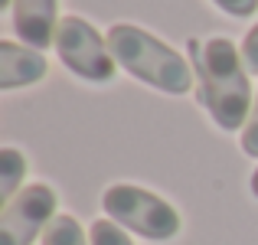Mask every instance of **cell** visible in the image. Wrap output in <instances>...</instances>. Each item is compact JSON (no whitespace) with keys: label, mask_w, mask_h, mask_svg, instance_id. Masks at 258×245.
<instances>
[{"label":"cell","mask_w":258,"mask_h":245,"mask_svg":"<svg viewBox=\"0 0 258 245\" xmlns=\"http://www.w3.org/2000/svg\"><path fill=\"white\" fill-rule=\"evenodd\" d=\"M189 56H193L196 82H200V101L209 118L222 131L245 128L255 101L242 49H235V43L226 36H213L206 43L189 39Z\"/></svg>","instance_id":"obj_1"},{"label":"cell","mask_w":258,"mask_h":245,"mask_svg":"<svg viewBox=\"0 0 258 245\" xmlns=\"http://www.w3.org/2000/svg\"><path fill=\"white\" fill-rule=\"evenodd\" d=\"M108 49H111L114 63L124 72H131L134 79H141L144 85L157 88L167 95H186L193 88V69L189 63L167 46L164 39H157L154 33L141 30L131 23H114L108 30Z\"/></svg>","instance_id":"obj_2"},{"label":"cell","mask_w":258,"mask_h":245,"mask_svg":"<svg viewBox=\"0 0 258 245\" xmlns=\"http://www.w3.org/2000/svg\"><path fill=\"white\" fill-rule=\"evenodd\" d=\"M101 209L108 219H114L121 229L141 235L151 242H170L180 232V213L164 200L134 183H111L101 193Z\"/></svg>","instance_id":"obj_3"},{"label":"cell","mask_w":258,"mask_h":245,"mask_svg":"<svg viewBox=\"0 0 258 245\" xmlns=\"http://www.w3.org/2000/svg\"><path fill=\"white\" fill-rule=\"evenodd\" d=\"M52 46H56L66 69L85 82H111L114 72H118V63H114L111 49H108V36H101L82 17L59 20Z\"/></svg>","instance_id":"obj_4"},{"label":"cell","mask_w":258,"mask_h":245,"mask_svg":"<svg viewBox=\"0 0 258 245\" xmlns=\"http://www.w3.org/2000/svg\"><path fill=\"white\" fill-rule=\"evenodd\" d=\"M59 196L49 183L23 187L0 213V245H33L56 219Z\"/></svg>","instance_id":"obj_5"},{"label":"cell","mask_w":258,"mask_h":245,"mask_svg":"<svg viewBox=\"0 0 258 245\" xmlns=\"http://www.w3.org/2000/svg\"><path fill=\"white\" fill-rule=\"evenodd\" d=\"M13 33L33 49L56 43L59 30V0H13Z\"/></svg>","instance_id":"obj_6"},{"label":"cell","mask_w":258,"mask_h":245,"mask_svg":"<svg viewBox=\"0 0 258 245\" xmlns=\"http://www.w3.org/2000/svg\"><path fill=\"white\" fill-rule=\"evenodd\" d=\"M46 76V56L26 43L0 39V88L13 92L23 85H36Z\"/></svg>","instance_id":"obj_7"},{"label":"cell","mask_w":258,"mask_h":245,"mask_svg":"<svg viewBox=\"0 0 258 245\" xmlns=\"http://www.w3.org/2000/svg\"><path fill=\"white\" fill-rule=\"evenodd\" d=\"M26 157L17 151V147H4L0 151V200H4V206L13 200V196L20 193V183H23V176H26Z\"/></svg>","instance_id":"obj_8"},{"label":"cell","mask_w":258,"mask_h":245,"mask_svg":"<svg viewBox=\"0 0 258 245\" xmlns=\"http://www.w3.org/2000/svg\"><path fill=\"white\" fill-rule=\"evenodd\" d=\"M43 245H92L85 239L82 226H79L76 216H56V219L49 222V229L43 232V239H39Z\"/></svg>","instance_id":"obj_9"},{"label":"cell","mask_w":258,"mask_h":245,"mask_svg":"<svg viewBox=\"0 0 258 245\" xmlns=\"http://www.w3.org/2000/svg\"><path fill=\"white\" fill-rule=\"evenodd\" d=\"M88 242L92 245H134L127 229H121L114 219H95L88 226Z\"/></svg>","instance_id":"obj_10"},{"label":"cell","mask_w":258,"mask_h":245,"mask_svg":"<svg viewBox=\"0 0 258 245\" xmlns=\"http://www.w3.org/2000/svg\"><path fill=\"white\" fill-rule=\"evenodd\" d=\"M242 151L248 157L258 160V95H255V105H252V114H248L245 128H242Z\"/></svg>","instance_id":"obj_11"},{"label":"cell","mask_w":258,"mask_h":245,"mask_svg":"<svg viewBox=\"0 0 258 245\" xmlns=\"http://www.w3.org/2000/svg\"><path fill=\"white\" fill-rule=\"evenodd\" d=\"M242 59H245V69L258 76V23L245 33V39H242Z\"/></svg>","instance_id":"obj_12"},{"label":"cell","mask_w":258,"mask_h":245,"mask_svg":"<svg viewBox=\"0 0 258 245\" xmlns=\"http://www.w3.org/2000/svg\"><path fill=\"white\" fill-rule=\"evenodd\" d=\"M219 10H226L229 17H252L258 10V0H213Z\"/></svg>","instance_id":"obj_13"},{"label":"cell","mask_w":258,"mask_h":245,"mask_svg":"<svg viewBox=\"0 0 258 245\" xmlns=\"http://www.w3.org/2000/svg\"><path fill=\"white\" fill-rule=\"evenodd\" d=\"M252 193H255V200H258V170L252 173Z\"/></svg>","instance_id":"obj_14"}]
</instances>
